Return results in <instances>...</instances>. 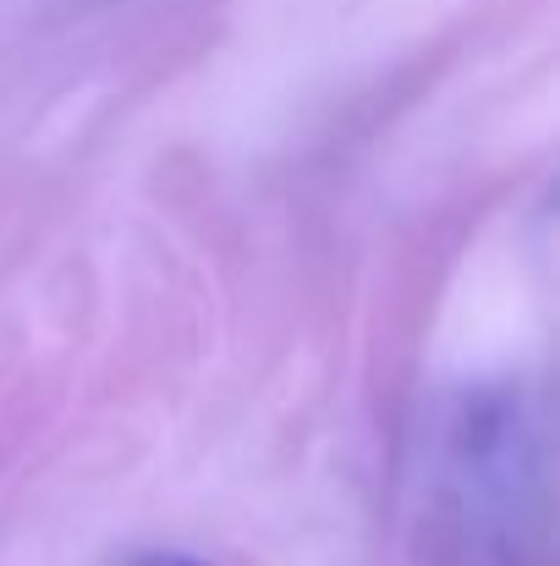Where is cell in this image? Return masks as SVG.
Here are the masks:
<instances>
[{"label":"cell","mask_w":560,"mask_h":566,"mask_svg":"<svg viewBox=\"0 0 560 566\" xmlns=\"http://www.w3.org/2000/svg\"><path fill=\"white\" fill-rule=\"evenodd\" d=\"M138 566H203V562H192V556H144Z\"/></svg>","instance_id":"6da1fadb"}]
</instances>
